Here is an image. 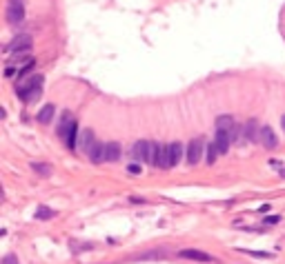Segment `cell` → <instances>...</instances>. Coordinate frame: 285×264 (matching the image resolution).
Masks as SVG:
<instances>
[{
	"label": "cell",
	"instance_id": "obj_24",
	"mask_svg": "<svg viewBox=\"0 0 285 264\" xmlns=\"http://www.w3.org/2000/svg\"><path fill=\"white\" fill-rule=\"evenodd\" d=\"M3 264H20V262H18V257L14 253H7L3 257Z\"/></svg>",
	"mask_w": 285,
	"mask_h": 264
},
{
	"label": "cell",
	"instance_id": "obj_12",
	"mask_svg": "<svg viewBox=\"0 0 285 264\" xmlns=\"http://www.w3.org/2000/svg\"><path fill=\"white\" fill-rule=\"evenodd\" d=\"M71 125H74V118H71V113H63V118H60V122H58V136L60 138H67Z\"/></svg>",
	"mask_w": 285,
	"mask_h": 264
},
{
	"label": "cell",
	"instance_id": "obj_13",
	"mask_svg": "<svg viewBox=\"0 0 285 264\" xmlns=\"http://www.w3.org/2000/svg\"><path fill=\"white\" fill-rule=\"evenodd\" d=\"M118 158H120V144L118 142L105 144V162H116Z\"/></svg>",
	"mask_w": 285,
	"mask_h": 264
},
{
	"label": "cell",
	"instance_id": "obj_10",
	"mask_svg": "<svg viewBox=\"0 0 285 264\" xmlns=\"http://www.w3.org/2000/svg\"><path fill=\"white\" fill-rule=\"evenodd\" d=\"M147 149H149V140H138L134 144V149H132V156H134L136 160L147 162Z\"/></svg>",
	"mask_w": 285,
	"mask_h": 264
},
{
	"label": "cell",
	"instance_id": "obj_4",
	"mask_svg": "<svg viewBox=\"0 0 285 264\" xmlns=\"http://www.w3.org/2000/svg\"><path fill=\"white\" fill-rule=\"evenodd\" d=\"M29 49H32V38H29V36H16V38L7 45V51H9V53L29 51Z\"/></svg>",
	"mask_w": 285,
	"mask_h": 264
},
{
	"label": "cell",
	"instance_id": "obj_9",
	"mask_svg": "<svg viewBox=\"0 0 285 264\" xmlns=\"http://www.w3.org/2000/svg\"><path fill=\"white\" fill-rule=\"evenodd\" d=\"M236 122L232 115H218L216 118V129H223V131H227V133H232V138H234V133H236Z\"/></svg>",
	"mask_w": 285,
	"mask_h": 264
},
{
	"label": "cell",
	"instance_id": "obj_8",
	"mask_svg": "<svg viewBox=\"0 0 285 264\" xmlns=\"http://www.w3.org/2000/svg\"><path fill=\"white\" fill-rule=\"evenodd\" d=\"M180 257H185V260H196V262H212L214 257L210 253H205V251H196V249H185L178 253Z\"/></svg>",
	"mask_w": 285,
	"mask_h": 264
},
{
	"label": "cell",
	"instance_id": "obj_1",
	"mask_svg": "<svg viewBox=\"0 0 285 264\" xmlns=\"http://www.w3.org/2000/svg\"><path fill=\"white\" fill-rule=\"evenodd\" d=\"M16 94L22 102H36L42 94V76L34 73V76H22L20 78V84L16 87Z\"/></svg>",
	"mask_w": 285,
	"mask_h": 264
},
{
	"label": "cell",
	"instance_id": "obj_27",
	"mask_svg": "<svg viewBox=\"0 0 285 264\" xmlns=\"http://www.w3.org/2000/svg\"><path fill=\"white\" fill-rule=\"evenodd\" d=\"M281 127L285 129V115H283V118H281Z\"/></svg>",
	"mask_w": 285,
	"mask_h": 264
},
{
	"label": "cell",
	"instance_id": "obj_25",
	"mask_svg": "<svg viewBox=\"0 0 285 264\" xmlns=\"http://www.w3.org/2000/svg\"><path fill=\"white\" fill-rule=\"evenodd\" d=\"M127 169H129V173H141V167H138V164H129Z\"/></svg>",
	"mask_w": 285,
	"mask_h": 264
},
{
	"label": "cell",
	"instance_id": "obj_23",
	"mask_svg": "<svg viewBox=\"0 0 285 264\" xmlns=\"http://www.w3.org/2000/svg\"><path fill=\"white\" fill-rule=\"evenodd\" d=\"M243 253L252 255V257H274L272 253H265V251H243Z\"/></svg>",
	"mask_w": 285,
	"mask_h": 264
},
{
	"label": "cell",
	"instance_id": "obj_3",
	"mask_svg": "<svg viewBox=\"0 0 285 264\" xmlns=\"http://www.w3.org/2000/svg\"><path fill=\"white\" fill-rule=\"evenodd\" d=\"M203 140L201 138H196V140H192L190 146H187V162L190 164H198V160H201V156H203Z\"/></svg>",
	"mask_w": 285,
	"mask_h": 264
},
{
	"label": "cell",
	"instance_id": "obj_2",
	"mask_svg": "<svg viewBox=\"0 0 285 264\" xmlns=\"http://www.w3.org/2000/svg\"><path fill=\"white\" fill-rule=\"evenodd\" d=\"M5 18H7L9 24H18L25 20V5H22V0H9Z\"/></svg>",
	"mask_w": 285,
	"mask_h": 264
},
{
	"label": "cell",
	"instance_id": "obj_11",
	"mask_svg": "<svg viewBox=\"0 0 285 264\" xmlns=\"http://www.w3.org/2000/svg\"><path fill=\"white\" fill-rule=\"evenodd\" d=\"M89 160H92L94 164H100V162H105V144H100V142H94V146L89 149Z\"/></svg>",
	"mask_w": 285,
	"mask_h": 264
},
{
	"label": "cell",
	"instance_id": "obj_7",
	"mask_svg": "<svg viewBox=\"0 0 285 264\" xmlns=\"http://www.w3.org/2000/svg\"><path fill=\"white\" fill-rule=\"evenodd\" d=\"M214 142H216V146H218V151H221V153H227L229 146H232V133L223 131V129H216Z\"/></svg>",
	"mask_w": 285,
	"mask_h": 264
},
{
	"label": "cell",
	"instance_id": "obj_20",
	"mask_svg": "<svg viewBox=\"0 0 285 264\" xmlns=\"http://www.w3.org/2000/svg\"><path fill=\"white\" fill-rule=\"evenodd\" d=\"M36 218L38 220H49V218H54V211L51 209H47V207H38L36 209Z\"/></svg>",
	"mask_w": 285,
	"mask_h": 264
},
{
	"label": "cell",
	"instance_id": "obj_5",
	"mask_svg": "<svg viewBox=\"0 0 285 264\" xmlns=\"http://www.w3.org/2000/svg\"><path fill=\"white\" fill-rule=\"evenodd\" d=\"M261 144H263L265 149H276L278 146V138H276L272 127H261Z\"/></svg>",
	"mask_w": 285,
	"mask_h": 264
},
{
	"label": "cell",
	"instance_id": "obj_26",
	"mask_svg": "<svg viewBox=\"0 0 285 264\" xmlns=\"http://www.w3.org/2000/svg\"><path fill=\"white\" fill-rule=\"evenodd\" d=\"M268 222H270V224H276V222H278V216H270V218H265V224H268Z\"/></svg>",
	"mask_w": 285,
	"mask_h": 264
},
{
	"label": "cell",
	"instance_id": "obj_15",
	"mask_svg": "<svg viewBox=\"0 0 285 264\" xmlns=\"http://www.w3.org/2000/svg\"><path fill=\"white\" fill-rule=\"evenodd\" d=\"M245 136H247L250 142H258V140H261V129L256 125V120H250L245 125Z\"/></svg>",
	"mask_w": 285,
	"mask_h": 264
},
{
	"label": "cell",
	"instance_id": "obj_21",
	"mask_svg": "<svg viewBox=\"0 0 285 264\" xmlns=\"http://www.w3.org/2000/svg\"><path fill=\"white\" fill-rule=\"evenodd\" d=\"M32 169L36 171V173H40V175H49L51 173V167H47L45 162H34Z\"/></svg>",
	"mask_w": 285,
	"mask_h": 264
},
{
	"label": "cell",
	"instance_id": "obj_16",
	"mask_svg": "<svg viewBox=\"0 0 285 264\" xmlns=\"http://www.w3.org/2000/svg\"><path fill=\"white\" fill-rule=\"evenodd\" d=\"M96 142V136H94V131H89V129H85L83 131V136H81V142H78V146H83V151L85 153H89V149L94 146Z\"/></svg>",
	"mask_w": 285,
	"mask_h": 264
},
{
	"label": "cell",
	"instance_id": "obj_19",
	"mask_svg": "<svg viewBox=\"0 0 285 264\" xmlns=\"http://www.w3.org/2000/svg\"><path fill=\"white\" fill-rule=\"evenodd\" d=\"M156 151H159V142H149V149H147V164H151V167L156 164Z\"/></svg>",
	"mask_w": 285,
	"mask_h": 264
},
{
	"label": "cell",
	"instance_id": "obj_14",
	"mask_svg": "<svg viewBox=\"0 0 285 264\" xmlns=\"http://www.w3.org/2000/svg\"><path fill=\"white\" fill-rule=\"evenodd\" d=\"M180 158H183V144L172 142L169 144V162H172V167H176V164L180 162Z\"/></svg>",
	"mask_w": 285,
	"mask_h": 264
},
{
	"label": "cell",
	"instance_id": "obj_17",
	"mask_svg": "<svg viewBox=\"0 0 285 264\" xmlns=\"http://www.w3.org/2000/svg\"><path fill=\"white\" fill-rule=\"evenodd\" d=\"M54 104H47V107H42L40 109V113H38V122L40 125H47V122H51V118H54Z\"/></svg>",
	"mask_w": 285,
	"mask_h": 264
},
{
	"label": "cell",
	"instance_id": "obj_18",
	"mask_svg": "<svg viewBox=\"0 0 285 264\" xmlns=\"http://www.w3.org/2000/svg\"><path fill=\"white\" fill-rule=\"evenodd\" d=\"M76 136H78V127H76V122H74V125H71V129H69V133H67V138H65V142H67L69 149H76V146H78Z\"/></svg>",
	"mask_w": 285,
	"mask_h": 264
},
{
	"label": "cell",
	"instance_id": "obj_22",
	"mask_svg": "<svg viewBox=\"0 0 285 264\" xmlns=\"http://www.w3.org/2000/svg\"><path fill=\"white\" fill-rule=\"evenodd\" d=\"M218 146H216V142H212L210 146H208V164H214V160L218 158Z\"/></svg>",
	"mask_w": 285,
	"mask_h": 264
},
{
	"label": "cell",
	"instance_id": "obj_6",
	"mask_svg": "<svg viewBox=\"0 0 285 264\" xmlns=\"http://www.w3.org/2000/svg\"><path fill=\"white\" fill-rule=\"evenodd\" d=\"M154 167L156 169H172V162H169V144H159Z\"/></svg>",
	"mask_w": 285,
	"mask_h": 264
}]
</instances>
